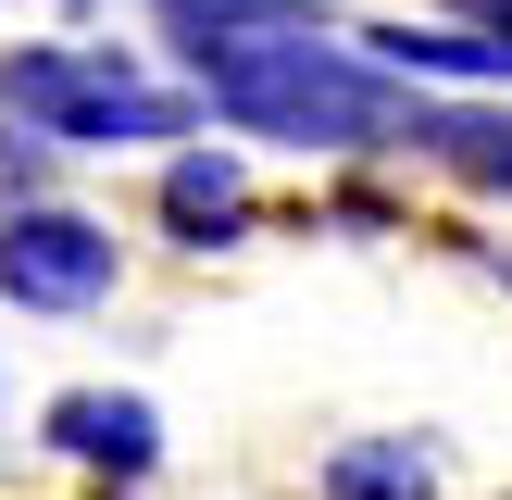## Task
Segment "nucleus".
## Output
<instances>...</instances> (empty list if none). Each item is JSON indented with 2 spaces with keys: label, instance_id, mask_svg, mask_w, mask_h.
<instances>
[{
  "label": "nucleus",
  "instance_id": "nucleus-1",
  "mask_svg": "<svg viewBox=\"0 0 512 500\" xmlns=\"http://www.w3.org/2000/svg\"><path fill=\"white\" fill-rule=\"evenodd\" d=\"M200 88H213L225 125H250V138H300V150H375L413 125V100L388 88V75L338 63L325 38L300 50H225V63H200Z\"/></svg>",
  "mask_w": 512,
  "mask_h": 500
},
{
  "label": "nucleus",
  "instance_id": "nucleus-2",
  "mask_svg": "<svg viewBox=\"0 0 512 500\" xmlns=\"http://www.w3.org/2000/svg\"><path fill=\"white\" fill-rule=\"evenodd\" d=\"M0 100L38 113L50 138H88V150H113V138H188V100L138 88L125 63H75V50H13V63H0Z\"/></svg>",
  "mask_w": 512,
  "mask_h": 500
},
{
  "label": "nucleus",
  "instance_id": "nucleus-3",
  "mask_svg": "<svg viewBox=\"0 0 512 500\" xmlns=\"http://www.w3.org/2000/svg\"><path fill=\"white\" fill-rule=\"evenodd\" d=\"M0 288L38 300V313H88V300L113 288V225H88V213H13L0 225Z\"/></svg>",
  "mask_w": 512,
  "mask_h": 500
},
{
  "label": "nucleus",
  "instance_id": "nucleus-4",
  "mask_svg": "<svg viewBox=\"0 0 512 500\" xmlns=\"http://www.w3.org/2000/svg\"><path fill=\"white\" fill-rule=\"evenodd\" d=\"M163 38L188 50V63H225V50H300L325 38L313 0H163Z\"/></svg>",
  "mask_w": 512,
  "mask_h": 500
},
{
  "label": "nucleus",
  "instance_id": "nucleus-5",
  "mask_svg": "<svg viewBox=\"0 0 512 500\" xmlns=\"http://www.w3.org/2000/svg\"><path fill=\"white\" fill-rule=\"evenodd\" d=\"M50 438H63L75 463H100V475H150L163 425H150V400H125V388H75V400H50Z\"/></svg>",
  "mask_w": 512,
  "mask_h": 500
},
{
  "label": "nucleus",
  "instance_id": "nucleus-6",
  "mask_svg": "<svg viewBox=\"0 0 512 500\" xmlns=\"http://www.w3.org/2000/svg\"><path fill=\"white\" fill-rule=\"evenodd\" d=\"M163 213L213 250V238H238V225H250V188H238V163H225V150H188V163L163 175Z\"/></svg>",
  "mask_w": 512,
  "mask_h": 500
},
{
  "label": "nucleus",
  "instance_id": "nucleus-7",
  "mask_svg": "<svg viewBox=\"0 0 512 500\" xmlns=\"http://www.w3.org/2000/svg\"><path fill=\"white\" fill-rule=\"evenodd\" d=\"M375 63H400V75H512V38H475V25H375Z\"/></svg>",
  "mask_w": 512,
  "mask_h": 500
},
{
  "label": "nucleus",
  "instance_id": "nucleus-8",
  "mask_svg": "<svg viewBox=\"0 0 512 500\" xmlns=\"http://www.w3.org/2000/svg\"><path fill=\"white\" fill-rule=\"evenodd\" d=\"M400 138H425L438 163H463L475 188H512V113H425V100H413Z\"/></svg>",
  "mask_w": 512,
  "mask_h": 500
},
{
  "label": "nucleus",
  "instance_id": "nucleus-9",
  "mask_svg": "<svg viewBox=\"0 0 512 500\" xmlns=\"http://www.w3.org/2000/svg\"><path fill=\"white\" fill-rule=\"evenodd\" d=\"M325 500H438V475H425L413 438H363V450L325 463Z\"/></svg>",
  "mask_w": 512,
  "mask_h": 500
},
{
  "label": "nucleus",
  "instance_id": "nucleus-10",
  "mask_svg": "<svg viewBox=\"0 0 512 500\" xmlns=\"http://www.w3.org/2000/svg\"><path fill=\"white\" fill-rule=\"evenodd\" d=\"M450 13H475V38H512V0H450Z\"/></svg>",
  "mask_w": 512,
  "mask_h": 500
}]
</instances>
